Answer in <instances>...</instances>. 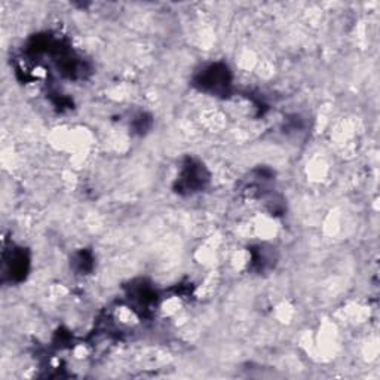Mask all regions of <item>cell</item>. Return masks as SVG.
Listing matches in <instances>:
<instances>
[{
    "instance_id": "cell-1",
    "label": "cell",
    "mask_w": 380,
    "mask_h": 380,
    "mask_svg": "<svg viewBox=\"0 0 380 380\" xmlns=\"http://www.w3.org/2000/svg\"><path fill=\"white\" fill-rule=\"evenodd\" d=\"M198 85L201 90L210 91L214 94L225 92L230 85V73L226 66L214 64L206 72H202L198 79Z\"/></svg>"
},
{
    "instance_id": "cell-3",
    "label": "cell",
    "mask_w": 380,
    "mask_h": 380,
    "mask_svg": "<svg viewBox=\"0 0 380 380\" xmlns=\"http://www.w3.org/2000/svg\"><path fill=\"white\" fill-rule=\"evenodd\" d=\"M27 266H28V259L26 257V254L23 251H15L12 257H11V263H9V272H11V275L14 278H23V275H26L27 272Z\"/></svg>"
},
{
    "instance_id": "cell-2",
    "label": "cell",
    "mask_w": 380,
    "mask_h": 380,
    "mask_svg": "<svg viewBox=\"0 0 380 380\" xmlns=\"http://www.w3.org/2000/svg\"><path fill=\"white\" fill-rule=\"evenodd\" d=\"M207 180H208V175L206 170H203L202 165L190 162L189 165H186V168L183 171V175L180 179V188L183 190L193 192L202 188L203 183Z\"/></svg>"
}]
</instances>
